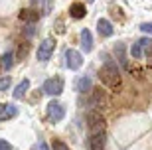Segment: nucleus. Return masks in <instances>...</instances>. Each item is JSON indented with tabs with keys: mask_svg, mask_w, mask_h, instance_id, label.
Here are the masks:
<instances>
[{
	"mask_svg": "<svg viewBox=\"0 0 152 150\" xmlns=\"http://www.w3.org/2000/svg\"><path fill=\"white\" fill-rule=\"evenodd\" d=\"M81 63H83V56H81V51L77 50H65V65L69 67V69H79L81 67Z\"/></svg>",
	"mask_w": 152,
	"mask_h": 150,
	"instance_id": "nucleus-5",
	"label": "nucleus"
},
{
	"mask_svg": "<svg viewBox=\"0 0 152 150\" xmlns=\"http://www.w3.org/2000/svg\"><path fill=\"white\" fill-rule=\"evenodd\" d=\"M38 150H50V146L45 144V142H39V144H38Z\"/></svg>",
	"mask_w": 152,
	"mask_h": 150,
	"instance_id": "nucleus-26",
	"label": "nucleus"
},
{
	"mask_svg": "<svg viewBox=\"0 0 152 150\" xmlns=\"http://www.w3.org/2000/svg\"><path fill=\"white\" fill-rule=\"evenodd\" d=\"M97 32L101 34L103 38H111V36H113V24L109 22V20H105V18H99V20H97Z\"/></svg>",
	"mask_w": 152,
	"mask_h": 150,
	"instance_id": "nucleus-10",
	"label": "nucleus"
},
{
	"mask_svg": "<svg viewBox=\"0 0 152 150\" xmlns=\"http://www.w3.org/2000/svg\"><path fill=\"white\" fill-rule=\"evenodd\" d=\"M107 105V97L101 89H97L91 93V107H105Z\"/></svg>",
	"mask_w": 152,
	"mask_h": 150,
	"instance_id": "nucleus-15",
	"label": "nucleus"
},
{
	"mask_svg": "<svg viewBox=\"0 0 152 150\" xmlns=\"http://www.w3.org/2000/svg\"><path fill=\"white\" fill-rule=\"evenodd\" d=\"M48 117H50L51 122H59L65 117V109L57 101H50V105H48Z\"/></svg>",
	"mask_w": 152,
	"mask_h": 150,
	"instance_id": "nucleus-6",
	"label": "nucleus"
},
{
	"mask_svg": "<svg viewBox=\"0 0 152 150\" xmlns=\"http://www.w3.org/2000/svg\"><path fill=\"white\" fill-rule=\"evenodd\" d=\"M81 48H83L85 53H89L93 50V36H91V32L87 28L81 30Z\"/></svg>",
	"mask_w": 152,
	"mask_h": 150,
	"instance_id": "nucleus-12",
	"label": "nucleus"
},
{
	"mask_svg": "<svg viewBox=\"0 0 152 150\" xmlns=\"http://www.w3.org/2000/svg\"><path fill=\"white\" fill-rule=\"evenodd\" d=\"M28 56V44H20V48H18V57H20V59H24V57Z\"/></svg>",
	"mask_w": 152,
	"mask_h": 150,
	"instance_id": "nucleus-21",
	"label": "nucleus"
},
{
	"mask_svg": "<svg viewBox=\"0 0 152 150\" xmlns=\"http://www.w3.org/2000/svg\"><path fill=\"white\" fill-rule=\"evenodd\" d=\"M69 14H71V18H75V20H81V18H85V14H87V10H85V4H83V2H73V4L69 6Z\"/></svg>",
	"mask_w": 152,
	"mask_h": 150,
	"instance_id": "nucleus-13",
	"label": "nucleus"
},
{
	"mask_svg": "<svg viewBox=\"0 0 152 150\" xmlns=\"http://www.w3.org/2000/svg\"><path fill=\"white\" fill-rule=\"evenodd\" d=\"M105 148V132L91 134L87 138V150H103Z\"/></svg>",
	"mask_w": 152,
	"mask_h": 150,
	"instance_id": "nucleus-7",
	"label": "nucleus"
},
{
	"mask_svg": "<svg viewBox=\"0 0 152 150\" xmlns=\"http://www.w3.org/2000/svg\"><path fill=\"white\" fill-rule=\"evenodd\" d=\"M18 115V109L12 103H0V121H10Z\"/></svg>",
	"mask_w": 152,
	"mask_h": 150,
	"instance_id": "nucleus-9",
	"label": "nucleus"
},
{
	"mask_svg": "<svg viewBox=\"0 0 152 150\" xmlns=\"http://www.w3.org/2000/svg\"><path fill=\"white\" fill-rule=\"evenodd\" d=\"M105 117H103L99 111H91L87 113V128H89L91 134H99V132H105Z\"/></svg>",
	"mask_w": 152,
	"mask_h": 150,
	"instance_id": "nucleus-2",
	"label": "nucleus"
},
{
	"mask_svg": "<svg viewBox=\"0 0 152 150\" xmlns=\"http://www.w3.org/2000/svg\"><path fill=\"white\" fill-rule=\"evenodd\" d=\"M91 87H93V83H91V77H87V75H81L75 81V91L77 93H89Z\"/></svg>",
	"mask_w": 152,
	"mask_h": 150,
	"instance_id": "nucleus-11",
	"label": "nucleus"
},
{
	"mask_svg": "<svg viewBox=\"0 0 152 150\" xmlns=\"http://www.w3.org/2000/svg\"><path fill=\"white\" fill-rule=\"evenodd\" d=\"M28 89H30V81L28 79H22V81L16 85V89H14V99H22L24 95L28 93Z\"/></svg>",
	"mask_w": 152,
	"mask_h": 150,
	"instance_id": "nucleus-16",
	"label": "nucleus"
},
{
	"mask_svg": "<svg viewBox=\"0 0 152 150\" xmlns=\"http://www.w3.org/2000/svg\"><path fill=\"white\" fill-rule=\"evenodd\" d=\"M130 56L134 57V59L142 57V45H140V42H136V44H132V48H130Z\"/></svg>",
	"mask_w": 152,
	"mask_h": 150,
	"instance_id": "nucleus-19",
	"label": "nucleus"
},
{
	"mask_svg": "<svg viewBox=\"0 0 152 150\" xmlns=\"http://www.w3.org/2000/svg\"><path fill=\"white\" fill-rule=\"evenodd\" d=\"M115 57H117L118 65L123 67V69H129V59H126V45L121 44V42L115 45Z\"/></svg>",
	"mask_w": 152,
	"mask_h": 150,
	"instance_id": "nucleus-8",
	"label": "nucleus"
},
{
	"mask_svg": "<svg viewBox=\"0 0 152 150\" xmlns=\"http://www.w3.org/2000/svg\"><path fill=\"white\" fill-rule=\"evenodd\" d=\"M56 26H57V34H63V32H65V28H63V22H61V20H57V24H56Z\"/></svg>",
	"mask_w": 152,
	"mask_h": 150,
	"instance_id": "nucleus-25",
	"label": "nucleus"
},
{
	"mask_svg": "<svg viewBox=\"0 0 152 150\" xmlns=\"http://www.w3.org/2000/svg\"><path fill=\"white\" fill-rule=\"evenodd\" d=\"M51 6H53V0H45V6H44L45 14H50V12H51Z\"/></svg>",
	"mask_w": 152,
	"mask_h": 150,
	"instance_id": "nucleus-24",
	"label": "nucleus"
},
{
	"mask_svg": "<svg viewBox=\"0 0 152 150\" xmlns=\"http://www.w3.org/2000/svg\"><path fill=\"white\" fill-rule=\"evenodd\" d=\"M53 50H56V40L53 38H45L42 44H39L38 48V59L39 61H48L51 57V53H53Z\"/></svg>",
	"mask_w": 152,
	"mask_h": 150,
	"instance_id": "nucleus-4",
	"label": "nucleus"
},
{
	"mask_svg": "<svg viewBox=\"0 0 152 150\" xmlns=\"http://www.w3.org/2000/svg\"><path fill=\"white\" fill-rule=\"evenodd\" d=\"M87 2H89V4H91V2H95V0H87Z\"/></svg>",
	"mask_w": 152,
	"mask_h": 150,
	"instance_id": "nucleus-27",
	"label": "nucleus"
},
{
	"mask_svg": "<svg viewBox=\"0 0 152 150\" xmlns=\"http://www.w3.org/2000/svg\"><path fill=\"white\" fill-rule=\"evenodd\" d=\"M103 61L105 65L99 69V79L107 87H118L121 85V73H118V67H117V61H113L107 53H103Z\"/></svg>",
	"mask_w": 152,
	"mask_h": 150,
	"instance_id": "nucleus-1",
	"label": "nucleus"
},
{
	"mask_svg": "<svg viewBox=\"0 0 152 150\" xmlns=\"http://www.w3.org/2000/svg\"><path fill=\"white\" fill-rule=\"evenodd\" d=\"M12 85V77L10 75H4V77H0V93L2 91H8Z\"/></svg>",
	"mask_w": 152,
	"mask_h": 150,
	"instance_id": "nucleus-18",
	"label": "nucleus"
},
{
	"mask_svg": "<svg viewBox=\"0 0 152 150\" xmlns=\"http://www.w3.org/2000/svg\"><path fill=\"white\" fill-rule=\"evenodd\" d=\"M0 65L4 67V69H10L14 65V53L12 51H6L4 56H2V59H0Z\"/></svg>",
	"mask_w": 152,
	"mask_h": 150,
	"instance_id": "nucleus-17",
	"label": "nucleus"
},
{
	"mask_svg": "<svg viewBox=\"0 0 152 150\" xmlns=\"http://www.w3.org/2000/svg\"><path fill=\"white\" fill-rule=\"evenodd\" d=\"M140 30H142V32H146V34H152V22H144V24H140Z\"/></svg>",
	"mask_w": 152,
	"mask_h": 150,
	"instance_id": "nucleus-22",
	"label": "nucleus"
},
{
	"mask_svg": "<svg viewBox=\"0 0 152 150\" xmlns=\"http://www.w3.org/2000/svg\"><path fill=\"white\" fill-rule=\"evenodd\" d=\"M34 2H36V0H34Z\"/></svg>",
	"mask_w": 152,
	"mask_h": 150,
	"instance_id": "nucleus-28",
	"label": "nucleus"
},
{
	"mask_svg": "<svg viewBox=\"0 0 152 150\" xmlns=\"http://www.w3.org/2000/svg\"><path fill=\"white\" fill-rule=\"evenodd\" d=\"M0 150H14V148H12V144H10V142H6V140H2V138H0Z\"/></svg>",
	"mask_w": 152,
	"mask_h": 150,
	"instance_id": "nucleus-23",
	"label": "nucleus"
},
{
	"mask_svg": "<svg viewBox=\"0 0 152 150\" xmlns=\"http://www.w3.org/2000/svg\"><path fill=\"white\" fill-rule=\"evenodd\" d=\"M44 93L51 95V97H57V95H61L63 93V79L61 77H50V79H45V83H44Z\"/></svg>",
	"mask_w": 152,
	"mask_h": 150,
	"instance_id": "nucleus-3",
	"label": "nucleus"
},
{
	"mask_svg": "<svg viewBox=\"0 0 152 150\" xmlns=\"http://www.w3.org/2000/svg\"><path fill=\"white\" fill-rule=\"evenodd\" d=\"M20 20H24V22H38L39 20V12L38 10H32V8H24V10H20Z\"/></svg>",
	"mask_w": 152,
	"mask_h": 150,
	"instance_id": "nucleus-14",
	"label": "nucleus"
},
{
	"mask_svg": "<svg viewBox=\"0 0 152 150\" xmlns=\"http://www.w3.org/2000/svg\"><path fill=\"white\" fill-rule=\"evenodd\" d=\"M53 150H69V146L63 142V140H53V144H51Z\"/></svg>",
	"mask_w": 152,
	"mask_h": 150,
	"instance_id": "nucleus-20",
	"label": "nucleus"
}]
</instances>
